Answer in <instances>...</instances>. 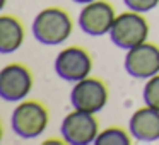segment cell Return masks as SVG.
I'll return each instance as SVG.
<instances>
[{
  "mask_svg": "<svg viewBox=\"0 0 159 145\" xmlns=\"http://www.w3.org/2000/svg\"><path fill=\"white\" fill-rule=\"evenodd\" d=\"M72 19L63 9L48 7L43 9L33 21V34L41 45L55 46L67 41L72 34Z\"/></svg>",
  "mask_w": 159,
  "mask_h": 145,
  "instance_id": "1",
  "label": "cell"
},
{
  "mask_svg": "<svg viewBox=\"0 0 159 145\" xmlns=\"http://www.w3.org/2000/svg\"><path fill=\"white\" fill-rule=\"evenodd\" d=\"M11 126L12 131L24 140L41 137L48 126V111L39 101H22L12 111Z\"/></svg>",
  "mask_w": 159,
  "mask_h": 145,
  "instance_id": "2",
  "label": "cell"
},
{
  "mask_svg": "<svg viewBox=\"0 0 159 145\" xmlns=\"http://www.w3.org/2000/svg\"><path fill=\"white\" fill-rule=\"evenodd\" d=\"M113 45L121 50H130L142 45L149 38V22L140 12L128 11L116 15L110 31Z\"/></svg>",
  "mask_w": 159,
  "mask_h": 145,
  "instance_id": "3",
  "label": "cell"
},
{
  "mask_svg": "<svg viewBox=\"0 0 159 145\" xmlns=\"http://www.w3.org/2000/svg\"><path fill=\"white\" fill-rule=\"evenodd\" d=\"M60 131L65 143L87 145L96 142V137L99 135V125L93 113L74 109L63 118Z\"/></svg>",
  "mask_w": 159,
  "mask_h": 145,
  "instance_id": "4",
  "label": "cell"
},
{
  "mask_svg": "<svg viewBox=\"0 0 159 145\" xmlns=\"http://www.w3.org/2000/svg\"><path fill=\"white\" fill-rule=\"evenodd\" d=\"M108 87L101 79L86 77V79L75 82L72 92H70V103L74 109H80L86 113H99L104 109L108 103Z\"/></svg>",
  "mask_w": 159,
  "mask_h": 145,
  "instance_id": "5",
  "label": "cell"
},
{
  "mask_svg": "<svg viewBox=\"0 0 159 145\" xmlns=\"http://www.w3.org/2000/svg\"><path fill=\"white\" fill-rule=\"evenodd\" d=\"M93 70V58L89 51L80 46H69L55 58V72L67 82H79L89 77Z\"/></svg>",
  "mask_w": 159,
  "mask_h": 145,
  "instance_id": "6",
  "label": "cell"
},
{
  "mask_svg": "<svg viewBox=\"0 0 159 145\" xmlns=\"http://www.w3.org/2000/svg\"><path fill=\"white\" fill-rule=\"evenodd\" d=\"M33 89L31 70L22 63H9L0 72V96L5 101H22Z\"/></svg>",
  "mask_w": 159,
  "mask_h": 145,
  "instance_id": "7",
  "label": "cell"
},
{
  "mask_svg": "<svg viewBox=\"0 0 159 145\" xmlns=\"http://www.w3.org/2000/svg\"><path fill=\"white\" fill-rule=\"evenodd\" d=\"M116 19L115 9L104 0H94L86 4L79 14V28L89 36L108 34Z\"/></svg>",
  "mask_w": 159,
  "mask_h": 145,
  "instance_id": "8",
  "label": "cell"
},
{
  "mask_svg": "<svg viewBox=\"0 0 159 145\" xmlns=\"http://www.w3.org/2000/svg\"><path fill=\"white\" fill-rule=\"evenodd\" d=\"M125 70L135 79H151L159 73V48L152 43L130 48L125 55Z\"/></svg>",
  "mask_w": 159,
  "mask_h": 145,
  "instance_id": "9",
  "label": "cell"
},
{
  "mask_svg": "<svg viewBox=\"0 0 159 145\" xmlns=\"http://www.w3.org/2000/svg\"><path fill=\"white\" fill-rule=\"evenodd\" d=\"M130 135L139 142L159 140V109L147 106L139 108L128 121Z\"/></svg>",
  "mask_w": 159,
  "mask_h": 145,
  "instance_id": "10",
  "label": "cell"
},
{
  "mask_svg": "<svg viewBox=\"0 0 159 145\" xmlns=\"http://www.w3.org/2000/svg\"><path fill=\"white\" fill-rule=\"evenodd\" d=\"M24 41V28L14 15L4 14L0 17V53L9 55L21 48Z\"/></svg>",
  "mask_w": 159,
  "mask_h": 145,
  "instance_id": "11",
  "label": "cell"
},
{
  "mask_svg": "<svg viewBox=\"0 0 159 145\" xmlns=\"http://www.w3.org/2000/svg\"><path fill=\"white\" fill-rule=\"evenodd\" d=\"M130 135L118 126H110L106 130L99 131V135L96 137V145H128L130 143Z\"/></svg>",
  "mask_w": 159,
  "mask_h": 145,
  "instance_id": "12",
  "label": "cell"
},
{
  "mask_svg": "<svg viewBox=\"0 0 159 145\" xmlns=\"http://www.w3.org/2000/svg\"><path fill=\"white\" fill-rule=\"evenodd\" d=\"M142 97H144V103L147 106L154 108V109H159V73H156L154 77L147 79V82L144 86Z\"/></svg>",
  "mask_w": 159,
  "mask_h": 145,
  "instance_id": "13",
  "label": "cell"
},
{
  "mask_svg": "<svg viewBox=\"0 0 159 145\" xmlns=\"http://www.w3.org/2000/svg\"><path fill=\"white\" fill-rule=\"evenodd\" d=\"M123 4L128 7V11L144 14V12H149L157 7L159 0H123Z\"/></svg>",
  "mask_w": 159,
  "mask_h": 145,
  "instance_id": "14",
  "label": "cell"
},
{
  "mask_svg": "<svg viewBox=\"0 0 159 145\" xmlns=\"http://www.w3.org/2000/svg\"><path fill=\"white\" fill-rule=\"evenodd\" d=\"M75 4H82V5H86V4H91V2H94V0H74Z\"/></svg>",
  "mask_w": 159,
  "mask_h": 145,
  "instance_id": "15",
  "label": "cell"
}]
</instances>
